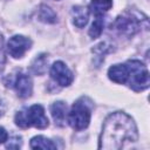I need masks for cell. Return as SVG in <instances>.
<instances>
[{"label": "cell", "mask_w": 150, "mask_h": 150, "mask_svg": "<svg viewBox=\"0 0 150 150\" xmlns=\"http://www.w3.org/2000/svg\"><path fill=\"white\" fill-rule=\"evenodd\" d=\"M138 132L134 120L122 111L109 115L100 135L98 148L103 150H120L127 142H136Z\"/></svg>", "instance_id": "6da1fadb"}, {"label": "cell", "mask_w": 150, "mask_h": 150, "mask_svg": "<svg viewBox=\"0 0 150 150\" xmlns=\"http://www.w3.org/2000/svg\"><path fill=\"white\" fill-rule=\"evenodd\" d=\"M142 14L139 15L136 12H131V11H127L123 14L118 15L116 18V20L114 21L112 28L120 34V35H124V36H131L134 34H136L144 25L149 26L148 22V18L144 16L142 19Z\"/></svg>", "instance_id": "7a4b0ae2"}, {"label": "cell", "mask_w": 150, "mask_h": 150, "mask_svg": "<svg viewBox=\"0 0 150 150\" xmlns=\"http://www.w3.org/2000/svg\"><path fill=\"white\" fill-rule=\"evenodd\" d=\"M15 123L20 128H29L35 127L39 129H45L48 127L49 122L47 116L45 115V110L42 105L34 104L28 109H23L18 111L15 115Z\"/></svg>", "instance_id": "3957f363"}, {"label": "cell", "mask_w": 150, "mask_h": 150, "mask_svg": "<svg viewBox=\"0 0 150 150\" xmlns=\"http://www.w3.org/2000/svg\"><path fill=\"white\" fill-rule=\"evenodd\" d=\"M90 105L87 103V98L82 97L77 100L69 114L67 115V121L69 125L75 130H83L89 125L90 122Z\"/></svg>", "instance_id": "277c9868"}, {"label": "cell", "mask_w": 150, "mask_h": 150, "mask_svg": "<svg viewBox=\"0 0 150 150\" xmlns=\"http://www.w3.org/2000/svg\"><path fill=\"white\" fill-rule=\"evenodd\" d=\"M129 69V86L135 91H142L149 87L150 79L146 67L138 60H129L127 62Z\"/></svg>", "instance_id": "5b68a950"}, {"label": "cell", "mask_w": 150, "mask_h": 150, "mask_svg": "<svg viewBox=\"0 0 150 150\" xmlns=\"http://www.w3.org/2000/svg\"><path fill=\"white\" fill-rule=\"evenodd\" d=\"M50 76L61 87L69 86L74 80L73 73L62 61H56L55 63H53L50 68Z\"/></svg>", "instance_id": "8992f818"}, {"label": "cell", "mask_w": 150, "mask_h": 150, "mask_svg": "<svg viewBox=\"0 0 150 150\" xmlns=\"http://www.w3.org/2000/svg\"><path fill=\"white\" fill-rule=\"evenodd\" d=\"M32 41L23 35H14L8 40L7 50L11 56L14 59H19L23 56V54L30 48Z\"/></svg>", "instance_id": "52a82bcc"}, {"label": "cell", "mask_w": 150, "mask_h": 150, "mask_svg": "<svg viewBox=\"0 0 150 150\" xmlns=\"http://www.w3.org/2000/svg\"><path fill=\"white\" fill-rule=\"evenodd\" d=\"M12 87L15 89L16 94L21 98H27L32 95L33 91V83L29 75L23 71H18L14 80L12 81Z\"/></svg>", "instance_id": "ba28073f"}, {"label": "cell", "mask_w": 150, "mask_h": 150, "mask_svg": "<svg viewBox=\"0 0 150 150\" xmlns=\"http://www.w3.org/2000/svg\"><path fill=\"white\" fill-rule=\"evenodd\" d=\"M109 79L116 83H125L129 79V69L127 63L124 64H114L108 70Z\"/></svg>", "instance_id": "9c48e42d"}, {"label": "cell", "mask_w": 150, "mask_h": 150, "mask_svg": "<svg viewBox=\"0 0 150 150\" xmlns=\"http://www.w3.org/2000/svg\"><path fill=\"white\" fill-rule=\"evenodd\" d=\"M50 112L55 121V124H57L59 127H63L67 118V104L62 101H57L52 104Z\"/></svg>", "instance_id": "30bf717a"}, {"label": "cell", "mask_w": 150, "mask_h": 150, "mask_svg": "<svg viewBox=\"0 0 150 150\" xmlns=\"http://www.w3.org/2000/svg\"><path fill=\"white\" fill-rule=\"evenodd\" d=\"M73 22L76 27L83 28L89 19V9L84 6H74L71 9Z\"/></svg>", "instance_id": "8fae6325"}, {"label": "cell", "mask_w": 150, "mask_h": 150, "mask_svg": "<svg viewBox=\"0 0 150 150\" xmlns=\"http://www.w3.org/2000/svg\"><path fill=\"white\" fill-rule=\"evenodd\" d=\"M112 6V0H91L90 11L96 16H102Z\"/></svg>", "instance_id": "7c38bea8"}, {"label": "cell", "mask_w": 150, "mask_h": 150, "mask_svg": "<svg viewBox=\"0 0 150 150\" xmlns=\"http://www.w3.org/2000/svg\"><path fill=\"white\" fill-rule=\"evenodd\" d=\"M38 18L40 21L45 22V23H55L57 21V15L56 13L48 6L46 5H41L39 8V13H38Z\"/></svg>", "instance_id": "4fadbf2b"}, {"label": "cell", "mask_w": 150, "mask_h": 150, "mask_svg": "<svg viewBox=\"0 0 150 150\" xmlns=\"http://www.w3.org/2000/svg\"><path fill=\"white\" fill-rule=\"evenodd\" d=\"M30 148L32 149H56V145L47 137L45 136H35L30 141Z\"/></svg>", "instance_id": "5bb4252c"}, {"label": "cell", "mask_w": 150, "mask_h": 150, "mask_svg": "<svg viewBox=\"0 0 150 150\" xmlns=\"http://www.w3.org/2000/svg\"><path fill=\"white\" fill-rule=\"evenodd\" d=\"M47 62H48V59H47V56L45 54L39 55L33 61V63H32V67L30 68H32L33 73H35L36 75L43 74L46 71V69H47Z\"/></svg>", "instance_id": "9a60e30c"}, {"label": "cell", "mask_w": 150, "mask_h": 150, "mask_svg": "<svg viewBox=\"0 0 150 150\" xmlns=\"http://www.w3.org/2000/svg\"><path fill=\"white\" fill-rule=\"evenodd\" d=\"M103 26H104V20L102 16H96L95 21L93 22L90 29H89V35L93 39H96L101 35V33L103 32Z\"/></svg>", "instance_id": "2e32d148"}, {"label": "cell", "mask_w": 150, "mask_h": 150, "mask_svg": "<svg viewBox=\"0 0 150 150\" xmlns=\"http://www.w3.org/2000/svg\"><path fill=\"white\" fill-rule=\"evenodd\" d=\"M20 146H21V138H20L19 136L13 137V138L9 139L8 143L6 144V148H8V149H18V148H20Z\"/></svg>", "instance_id": "e0dca14e"}, {"label": "cell", "mask_w": 150, "mask_h": 150, "mask_svg": "<svg viewBox=\"0 0 150 150\" xmlns=\"http://www.w3.org/2000/svg\"><path fill=\"white\" fill-rule=\"evenodd\" d=\"M5 61H6V57H5V50H4V38H2V34L0 33V71L4 69Z\"/></svg>", "instance_id": "ac0fdd59"}, {"label": "cell", "mask_w": 150, "mask_h": 150, "mask_svg": "<svg viewBox=\"0 0 150 150\" xmlns=\"http://www.w3.org/2000/svg\"><path fill=\"white\" fill-rule=\"evenodd\" d=\"M7 139H8V134H7V131H6L2 127H0V143H5Z\"/></svg>", "instance_id": "d6986e66"}, {"label": "cell", "mask_w": 150, "mask_h": 150, "mask_svg": "<svg viewBox=\"0 0 150 150\" xmlns=\"http://www.w3.org/2000/svg\"><path fill=\"white\" fill-rule=\"evenodd\" d=\"M5 110H6V105H5L4 101H1V100H0V117L5 114Z\"/></svg>", "instance_id": "ffe728a7"}, {"label": "cell", "mask_w": 150, "mask_h": 150, "mask_svg": "<svg viewBox=\"0 0 150 150\" xmlns=\"http://www.w3.org/2000/svg\"><path fill=\"white\" fill-rule=\"evenodd\" d=\"M56 1H59V0H56Z\"/></svg>", "instance_id": "44dd1931"}]
</instances>
